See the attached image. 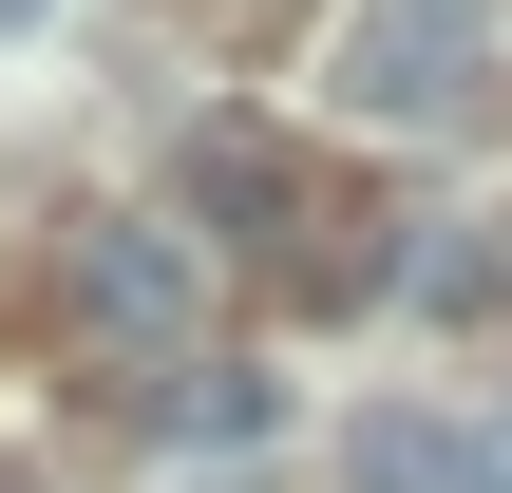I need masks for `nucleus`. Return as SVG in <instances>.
<instances>
[{"mask_svg":"<svg viewBox=\"0 0 512 493\" xmlns=\"http://www.w3.org/2000/svg\"><path fill=\"white\" fill-rule=\"evenodd\" d=\"M475 76H494V19L475 0H361L323 38V95L361 133H437V114H475Z\"/></svg>","mask_w":512,"mask_h":493,"instance_id":"nucleus-1","label":"nucleus"},{"mask_svg":"<svg viewBox=\"0 0 512 493\" xmlns=\"http://www.w3.org/2000/svg\"><path fill=\"white\" fill-rule=\"evenodd\" d=\"M152 418H171L190 456H247V437H266V380H247V361H190V380H171Z\"/></svg>","mask_w":512,"mask_h":493,"instance_id":"nucleus-5","label":"nucleus"},{"mask_svg":"<svg viewBox=\"0 0 512 493\" xmlns=\"http://www.w3.org/2000/svg\"><path fill=\"white\" fill-rule=\"evenodd\" d=\"M190 209H228V228H266V209H285V152H266L247 114H228V133H190Z\"/></svg>","mask_w":512,"mask_h":493,"instance_id":"nucleus-4","label":"nucleus"},{"mask_svg":"<svg viewBox=\"0 0 512 493\" xmlns=\"http://www.w3.org/2000/svg\"><path fill=\"white\" fill-rule=\"evenodd\" d=\"M342 493H512V437H456V418H361L342 437Z\"/></svg>","mask_w":512,"mask_h":493,"instance_id":"nucleus-3","label":"nucleus"},{"mask_svg":"<svg viewBox=\"0 0 512 493\" xmlns=\"http://www.w3.org/2000/svg\"><path fill=\"white\" fill-rule=\"evenodd\" d=\"M76 323L95 342H133V361H171L190 323H209V266H190V228H76Z\"/></svg>","mask_w":512,"mask_h":493,"instance_id":"nucleus-2","label":"nucleus"}]
</instances>
